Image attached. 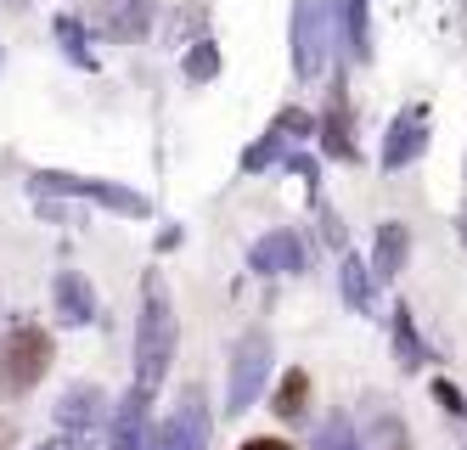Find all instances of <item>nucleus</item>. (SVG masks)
I'll return each mask as SVG.
<instances>
[{"instance_id":"9","label":"nucleus","mask_w":467,"mask_h":450,"mask_svg":"<svg viewBox=\"0 0 467 450\" xmlns=\"http://www.w3.org/2000/svg\"><path fill=\"white\" fill-rule=\"evenodd\" d=\"M237 450H293L287 439H248V445H237Z\"/></svg>"},{"instance_id":"4","label":"nucleus","mask_w":467,"mask_h":450,"mask_svg":"<svg viewBox=\"0 0 467 450\" xmlns=\"http://www.w3.org/2000/svg\"><path fill=\"white\" fill-rule=\"evenodd\" d=\"M310 411V372H287L276 389V417H305Z\"/></svg>"},{"instance_id":"8","label":"nucleus","mask_w":467,"mask_h":450,"mask_svg":"<svg viewBox=\"0 0 467 450\" xmlns=\"http://www.w3.org/2000/svg\"><path fill=\"white\" fill-rule=\"evenodd\" d=\"M214 68H220V57H214V51L203 46V51H197V57L186 62V74H192V79H209V74H214Z\"/></svg>"},{"instance_id":"1","label":"nucleus","mask_w":467,"mask_h":450,"mask_svg":"<svg viewBox=\"0 0 467 450\" xmlns=\"http://www.w3.org/2000/svg\"><path fill=\"white\" fill-rule=\"evenodd\" d=\"M57 361V343L40 321H17L0 338V400H23Z\"/></svg>"},{"instance_id":"5","label":"nucleus","mask_w":467,"mask_h":450,"mask_svg":"<svg viewBox=\"0 0 467 450\" xmlns=\"http://www.w3.org/2000/svg\"><path fill=\"white\" fill-rule=\"evenodd\" d=\"M147 17H152V0H108V28L113 34H141Z\"/></svg>"},{"instance_id":"3","label":"nucleus","mask_w":467,"mask_h":450,"mask_svg":"<svg viewBox=\"0 0 467 450\" xmlns=\"http://www.w3.org/2000/svg\"><path fill=\"white\" fill-rule=\"evenodd\" d=\"M422 147H428V113L422 108H406V113L394 119V141L383 147V163L400 169V163H411Z\"/></svg>"},{"instance_id":"2","label":"nucleus","mask_w":467,"mask_h":450,"mask_svg":"<svg viewBox=\"0 0 467 450\" xmlns=\"http://www.w3.org/2000/svg\"><path fill=\"white\" fill-rule=\"evenodd\" d=\"M321 40H327V28H321V17H316V0H305V6L293 12V46H298L293 62H298V74H305V79L321 74V51H327Z\"/></svg>"},{"instance_id":"7","label":"nucleus","mask_w":467,"mask_h":450,"mask_svg":"<svg viewBox=\"0 0 467 450\" xmlns=\"http://www.w3.org/2000/svg\"><path fill=\"white\" fill-rule=\"evenodd\" d=\"M349 51L366 57L372 46H366V0H349Z\"/></svg>"},{"instance_id":"6","label":"nucleus","mask_w":467,"mask_h":450,"mask_svg":"<svg viewBox=\"0 0 467 450\" xmlns=\"http://www.w3.org/2000/svg\"><path fill=\"white\" fill-rule=\"evenodd\" d=\"M406 225H383V236H378V276H394L400 270V259H406Z\"/></svg>"},{"instance_id":"10","label":"nucleus","mask_w":467,"mask_h":450,"mask_svg":"<svg viewBox=\"0 0 467 450\" xmlns=\"http://www.w3.org/2000/svg\"><path fill=\"white\" fill-rule=\"evenodd\" d=\"M12 445V423H0V450H6Z\"/></svg>"}]
</instances>
